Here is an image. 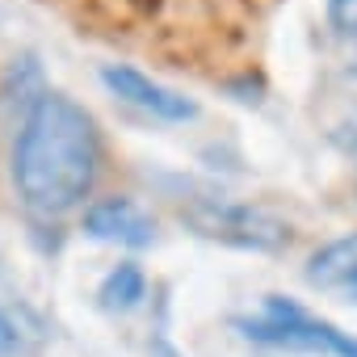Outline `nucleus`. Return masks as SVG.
Listing matches in <instances>:
<instances>
[{
    "mask_svg": "<svg viewBox=\"0 0 357 357\" xmlns=\"http://www.w3.org/2000/svg\"><path fill=\"white\" fill-rule=\"evenodd\" d=\"M97 172L101 135L93 114L68 93H38L13 143V185L22 202L43 219H59L93 194Z\"/></svg>",
    "mask_w": 357,
    "mask_h": 357,
    "instance_id": "obj_1",
    "label": "nucleus"
},
{
    "mask_svg": "<svg viewBox=\"0 0 357 357\" xmlns=\"http://www.w3.org/2000/svg\"><path fill=\"white\" fill-rule=\"evenodd\" d=\"M248 340L273 344V349H294V353H332V357H357V340L340 332L328 319L307 315L298 303L269 294L257 319H240Z\"/></svg>",
    "mask_w": 357,
    "mask_h": 357,
    "instance_id": "obj_2",
    "label": "nucleus"
},
{
    "mask_svg": "<svg viewBox=\"0 0 357 357\" xmlns=\"http://www.w3.org/2000/svg\"><path fill=\"white\" fill-rule=\"evenodd\" d=\"M185 219L206 236V240H219V244H231V248H252V252H278L290 244V223L257 211V206H244V202H223V198H202L185 211Z\"/></svg>",
    "mask_w": 357,
    "mask_h": 357,
    "instance_id": "obj_3",
    "label": "nucleus"
},
{
    "mask_svg": "<svg viewBox=\"0 0 357 357\" xmlns=\"http://www.w3.org/2000/svg\"><path fill=\"white\" fill-rule=\"evenodd\" d=\"M101 84L114 97H122L126 105H135V109H143L151 118H164V122H190L198 114V105L190 97H181L176 89H168V84H160L147 72L126 68V63H105L101 68Z\"/></svg>",
    "mask_w": 357,
    "mask_h": 357,
    "instance_id": "obj_4",
    "label": "nucleus"
},
{
    "mask_svg": "<svg viewBox=\"0 0 357 357\" xmlns=\"http://www.w3.org/2000/svg\"><path fill=\"white\" fill-rule=\"evenodd\" d=\"M84 236L122 248H147L155 240V219L130 198H101L84 211Z\"/></svg>",
    "mask_w": 357,
    "mask_h": 357,
    "instance_id": "obj_5",
    "label": "nucleus"
},
{
    "mask_svg": "<svg viewBox=\"0 0 357 357\" xmlns=\"http://www.w3.org/2000/svg\"><path fill=\"white\" fill-rule=\"evenodd\" d=\"M307 282L315 290H324V294H340V298L357 303V236L332 240L319 252H311Z\"/></svg>",
    "mask_w": 357,
    "mask_h": 357,
    "instance_id": "obj_6",
    "label": "nucleus"
},
{
    "mask_svg": "<svg viewBox=\"0 0 357 357\" xmlns=\"http://www.w3.org/2000/svg\"><path fill=\"white\" fill-rule=\"evenodd\" d=\"M143 298H147V278L135 261H122L105 273V282H101V307L105 311H130Z\"/></svg>",
    "mask_w": 357,
    "mask_h": 357,
    "instance_id": "obj_7",
    "label": "nucleus"
},
{
    "mask_svg": "<svg viewBox=\"0 0 357 357\" xmlns=\"http://www.w3.org/2000/svg\"><path fill=\"white\" fill-rule=\"evenodd\" d=\"M328 22L340 34H357V0H328Z\"/></svg>",
    "mask_w": 357,
    "mask_h": 357,
    "instance_id": "obj_8",
    "label": "nucleus"
},
{
    "mask_svg": "<svg viewBox=\"0 0 357 357\" xmlns=\"http://www.w3.org/2000/svg\"><path fill=\"white\" fill-rule=\"evenodd\" d=\"M17 349H22V328L5 307H0V357H13Z\"/></svg>",
    "mask_w": 357,
    "mask_h": 357,
    "instance_id": "obj_9",
    "label": "nucleus"
},
{
    "mask_svg": "<svg viewBox=\"0 0 357 357\" xmlns=\"http://www.w3.org/2000/svg\"><path fill=\"white\" fill-rule=\"evenodd\" d=\"M151 357H185V353H176L168 340H155V349H151Z\"/></svg>",
    "mask_w": 357,
    "mask_h": 357,
    "instance_id": "obj_10",
    "label": "nucleus"
}]
</instances>
